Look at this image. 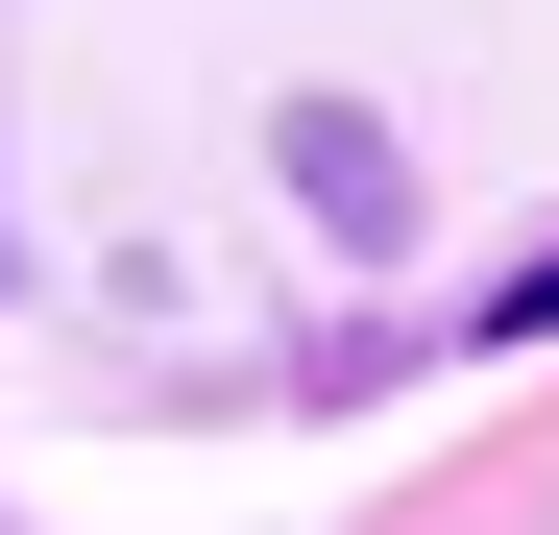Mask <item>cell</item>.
I'll return each mask as SVG.
<instances>
[{"label":"cell","mask_w":559,"mask_h":535,"mask_svg":"<svg viewBox=\"0 0 559 535\" xmlns=\"http://www.w3.org/2000/svg\"><path fill=\"white\" fill-rule=\"evenodd\" d=\"M487 341H559V243H535V268H511V293H487Z\"/></svg>","instance_id":"obj_1"}]
</instances>
